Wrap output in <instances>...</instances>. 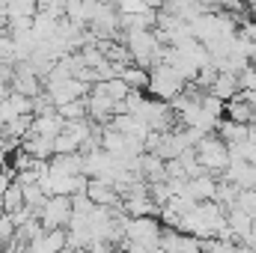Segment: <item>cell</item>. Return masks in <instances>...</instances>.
Returning <instances> with one entry per match:
<instances>
[{"instance_id": "6da1fadb", "label": "cell", "mask_w": 256, "mask_h": 253, "mask_svg": "<svg viewBox=\"0 0 256 253\" xmlns=\"http://www.w3.org/2000/svg\"><path fill=\"white\" fill-rule=\"evenodd\" d=\"M182 86H185L182 74H179L170 63L149 66V84H146V92H149L152 98H158V102H170V98H176V96L182 92Z\"/></svg>"}, {"instance_id": "7a4b0ae2", "label": "cell", "mask_w": 256, "mask_h": 253, "mask_svg": "<svg viewBox=\"0 0 256 253\" xmlns=\"http://www.w3.org/2000/svg\"><path fill=\"white\" fill-rule=\"evenodd\" d=\"M208 92H212V96H218L220 102H230L232 96H238V92H242V90H238V78H236L232 72H220V68H218L214 80L208 84Z\"/></svg>"}, {"instance_id": "3957f363", "label": "cell", "mask_w": 256, "mask_h": 253, "mask_svg": "<svg viewBox=\"0 0 256 253\" xmlns=\"http://www.w3.org/2000/svg\"><path fill=\"white\" fill-rule=\"evenodd\" d=\"M3 212L9 214V212H18L21 206H27L24 202V188H21V182H9V188H6V194H3Z\"/></svg>"}]
</instances>
